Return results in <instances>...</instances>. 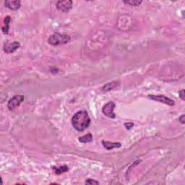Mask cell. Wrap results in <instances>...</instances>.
<instances>
[{
	"instance_id": "cell-1",
	"label": "cell",
	"mask_w": 185,
	"mask_h": 185,
	"mask_svg": "<svg viewBox=\"0 0 185 185\" xmlns=\"http://www.w3.org/2000/svg\"><path fill=\"white\" fill-rule=\"evenodd\" d=\"M90 124V119L85 110L77 112L72 118V124L78 132H83L88 128Z\"/></svg>"
},
{
	"instance_id": "cell-2",
	"label": "cell",
	"mask_w": 185,
	"mask_h": 185,
	"mask_svg": "<svg viewBox=\"0 0 185 185\" xmlns=\"http://www.w3.org/2000/svg\"><path fill=\"white\" fill-rule=\"evenodd\" d=\"M71 38L67 33H55L52 35L48 39L49 44L52 46H59L62 44H66L70 41Z\"/></svg>"
},
{
	"instance_id": "cell-3",
	"label": "cell",
	"mask_w": 185,
	"mask_h": 185,
	"mask_svg": "<svg viewBox=\"0 0 185 185\" xmlns=\"http://www.w3.org/2000/svg\"><path fill=\"white\" fill-rule=\"evenodd\" d=\"M24 101V96L23 95H16L13 96L8 101V107L9 111H13L17 107L20 106V105Z\"/></svg>"
},
{
	"instance_id": "cell-4",
	"label": "cell",
	"mask_w": 185,
	"mask_h": 185,
	"mask_svg": "<svg viewBox=\"0 0 185 185\" xmlns=\"http://www.w3.org/2000/svg\"><path fill=\"white\" fill-rule=\"evenodd\" d=\"M114 107H115V104L114 102L112 101L108 102L107 104H106L102 108L103 114H104L106 117H109V118H112V119L115 118L116 115H115L114 112Z\"/></svg>"
},
{
	"instance_id": "cell-5",
	"label": "cell",
	"mask_w": 185,
	"mask_h": 185,
	"mask_svg": "<svg viewBox=\"0 0 185 185\" xmlns=\"http://www.w3.org/2000/svg\"><path fill=\"white\" fill-rule=\"evenodd\" d=\"M148 98L151 100L155 101H158L160 103H163V104H166L168 106H174L175 104V102L174 101L171 100L169 98L165 96V95H148Z\"/></svg>"
},
{
	"instance_id": "cell-6",
	"label": "cell",
	"mask_w": 185,
	"mask_h": 185,
	"mask_svg": "<svg viewBox=\"0 0 185 185\" xmlns=\"http://www.w3.org/2000/svg\"><path fill=\"white\" fill-rule=\"evenodd\" d=\"M57 8L61 13H68L73 8V2L70 0L59 1L57 2Z\"/></svg>"
},
{
	"instance_id": "cell-7",
	"label": "cell",
	"mask_w": 185,
	"mask_h": 185,
	"mask_svg": "<svg viewBox=\"0 0 185 185\" xmlns=\"http://www.w3.org/2000/svg\"><path fill=\"white\" fill-rule=\"evenodd\" d=\"M20 46V43L18 41H14L10 44H8L4 46V51L8 54L15 52L16 50H18Z\"/></svg>"
},
{
	"instance_id": "cell-8",
	"label": "cell",
	"mask_w": 185,
	"mask_h": 185,
	"mask_svg": "<svg viewBox=\"0 0 185 185\" xmlns=\"http://www.w3.org/2000/svg\"><path fill=\"white\" fill-rule=\"evenodd\" d=\"M4 4L11 10H18L20 8V2L19 0H7L4 2Z\"/></svg>"
},
{
	"instance_id": "cell-9",
	"label": "cell",
	"mask_w": 185,
	"mask_h": 185,
	"mask_svg": "<svg viewBox=\"0 0 185 185\" xmlns=\"http://www.w3.org/2000/svg\"><path fill=\"white\" fill-rule=\"evenodd\" d=\"M120 85V82L119 81H112L111 83L106 84L105 85L103 86L102 90L105 91V92H108V91L112 90L114 89L117 88Z\"/></svg>"
},
{
	"instance_id": "cell-10",
	"label": "cell",
	"mask_w": 185,
	"mask_h": 185,
	"mask_svg": "<svg viewBox=\"0 0 185 185\" xmlns=\"http://www.w3.org/2000/svg\"><path fill=\"white\" fill-rule=\"evenodd\" d=\"M102 144L104 147L109 150H111L114 148H120L122 146V144L120 143H112L109 141H102Z\"/></svg>"
},
{
	"instance_id": "cell-11",
	"label": "cell",
	"mask_w": 185,
	"mask_h": 185,
	"mask_svg": "<svg viewBox=\"0 0 185 185\" xmlns=\"http://www.w3.org/2000/svg\"><path fill=\"white\" fill-rule=\"evenodd\" d=\"M11 22V18L9 16L5 17L4 20V26H2V30L4 34H8L9 29V23Z\"/></svg>"
},
{
	"instance_id": "cell-12",
	"label": "cell",
	"mask_w": 185,
	"mask_h": 185,
	"mask_svg": "<svg viewBox=\"0 0 185 185\" xmlns=\"http://www.w3.org/2000/svg\"><path fill=\"white\" fill-rule=\"evenodd\" d=\"M79 141L82 143H88L93 141V136L90 133L85 134V135L80 137L79 138Z\"/></svg>"
},
{
	"instance_id": "cell-13",
	"label": "cell",
	"mask_w": 185,
	"mask_h": 185,
	"mask_svg": "<svg viewBox=\"0 0 185 185\" xmlns=\"http://www.w3.org/2000/svg\"><path fill=\"white\" fill-rule=\"evenodd\" d=\"M53 169L55 171V173L57 174H61L63 172H66L68 171V167L67 166H60L59 168H56V167H53Z\"/></svg>"
},
{
	"instance_id": "cell-14",
	"label": "cell",
	"mask_w": 185,
	"mask_h": 185,
	"mask_svg": "<svg viewBox=\"0 0 185 185\" xmlns=\"http://www.w3.org/2000/svg\"><path fill=\"white\" fill-rule=\"evenodd\" d=\"M142 1H138V0H130V1H124V4H129V5L137 7L140 5L142 4Z\"/></svg>"
},
{
	"instance_id": "cell-15",
	"label": "cell",
	"mask_w": 185,
	"mask_h": 185,
	"mask_svg": "<svg viewBox=\"0 0 185 185\" xmlns=\"http://www.w3.org/2000/svg\"><path fill=\"white\" fill-rule=\"evenodd\" d=\"M85 183L88 184H99V182L95 181V180H94V179H88V180H86Z\"/></svg>"
},
{
	"instance_id": "cell-16",
	"label": "cell",
	"mask_w": 185,
	"mask_h": 185,
	"mask_svg": "<svg viewBox=\"0 0 185 185\" xmlns=\"http://www.w3.org/2000/svg\"><path fill=\"white\" fill-rule=\"evenodd\" d=\"M124 126L126 127V128L127 129H130L132 127H133L134 124L133 123V122H127V123L124 124Z\"/></svg>"
},
{
	"instance_id": "cell-17",
	"label": "cell",
	"mask_w": 185,
	"mask_h": 185,
	"mask_svg": "<svg viewBox=\"0 0 185 185\" xmlns=\"http://www.w3.org/2000/svg\"><path fill=\"white\" fill-rule=\"evenodd\" d=\"M179 97L182 98V100H184V98H185V93H184V90H182L181 91H179Z\"/></svg>"
},
{
	"instance_id": "cell-18",
	"label": "cell",
	"mask_w": 185,
	"mask_h": 185,
	"mask_svg": "<svg viewBox=\"0 0 185 185\" xmlns=\"http://www.w3.org/2000/svg\"><path fill=\"white\" fill-rule=\"evenodd\" d=\"M179 121L181 122L182 124H185V115L184 114H182L181 117H179Z\"/></svg>"
}]
</instances>
